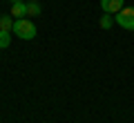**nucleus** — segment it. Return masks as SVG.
<instances>
[{
	"label": "nucleus",
	"instance_id": "obj_5",
	"mask_svg": "<svg viewBox=\"0 0 134 123\" xmlns=\"http://www.w3.org/2000/svg\"><path fill=\"white\" fill-rule=\"evenodd\" d=\"M14 20H16L14 16H0V31H11L14 29Z\"/></svg>",
	"mask_w": 134,
	"mask_h": 123
},
{
	"label": "nucleus",
	"instance_id": "obj_6",
	"mask_svg": "<svg viewBox=\"0 0 134 123\" xmlns=\"http://www.w3.org/2000/svg\"><path fill=\"white\" fill-rule=\"evenodd\" d=\"M116 20L112 18V14H103L100 16V20H98V25H100V29H112V25H114Z\"/></svg>",
	"mask_w": 134,
	"mask_h": 123
},
{
	"label": "nucleus",
	"instance_id": "obj_7",
	"mask_svg": "<svg viewBox=\"0 0 134 123\" xmlns=\"http://www.w3.org/2000/svg\"><path fill=\"white\" fill-rule=\"evenodd\" d=\"M27 16H40V2L27 0Z\"/></svg>",
	"mask_w": 134,
	"mask_h": 123
},
{
	"label": "nucleus",
	"instance_id": "obj_1",
	"mask_svg": "<svg viewBox=\"0 0 134 123\" xmlns=\"http://www.w3.org/2000/svg\"><path fill=\"white\" fill-rule=\"evenodd\" d=\"M14 36H18L20 40H34L36 38V34H38V29H36V25L31 23L29 18H18L14 20Z\"/></svg>",
	"mask_w": 134,
	"mask_h": 123
},
{
	"label": "nucleus",
	"instance_id": "obj_4",
	"mask_svg": "<svg viewBox=\"0 0 134 123\" xmlns=\"http://www.w3.org/2000/svg\"><path fill=\"white\" fill-rule=\"evenodd\" d=\"M11 16H14L16 20L27 18V2H14V5H11Z\"/></svg>",
	"mask_w": 134,
	"mask_h": 123
},
{
	"label": "nucleus",
	"instance_id": "obj_8",
	"mask_svg": "<svg viewBox=\"0 0 134 123\" xmlns=\"http://www.w3.org/2000/svg\"><path fill=\"white\" fill-rule=\"evenodd\" d=\"M11 45V31H0V49H7Z\"/></svg>",
	"mask_w": 134,
	"mask_h": 123
},
{
	"label": "nucleus",
	"instance_id": "obj_9",
	"mask_svg": "<svg viewBox=\"0 0 134 123\" xmlns=\"http://www.w3.org/2000/svg\"><path fill=\"white\" fill-rule=\"evenodd\" d=\"M9 2H11V5H14V2H23V0H9Z\"/></svg>",
	"mask_w": 134,
	"mask_h": 123
},
{
	"label": "nucleus",
	"instance_id": "obj_2",
	"mask_svg": "<svg viewBox=\"0 0 134 123\" xmlns=\"http://www.w3.org/2000/svg\"><path fill=\"white\" fill-rule=\"evenodd\" d=\"M114 20H116V25H119V27L134 31V7H123V9L114 16Z\"/></svg>",
	"mask_w": 134,
	"mask_h": 123
},
{
	"label": "nucleus",
	"instance_id": "obj_10",
	"mask_svg": "<svg viewBox=\"0 0 134 123\" xmlns=\"http://www.w3.org/2000/svg\"><path fill=\"white\" fill-rule=\"evenodd\" d=\"M34 2H40V0H34Z\"/></svg>",
	"mask_w": 134,
	"mask_h": 123
},
{
	"label": "nucleus",
	"instance_id": "obj_3",
	"mask_svg": "<svg viewBox=\"0 0 134 123\" xmlns=\"http://www.w3.org/2000/svg\"><path fill=\"white\" fill-rule=\"evenodd\" d=\"M123 7H125V0H100V9H103V14L116 16Z\"/></svg>",
	"mask_w": 134,
	"mask_h": 123
}]
</instances>
